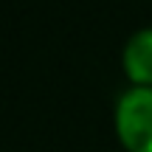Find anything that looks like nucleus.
Returning <instances> with one entry per match:
<instances>
[{
	"instance_id": "f257e3e1",
	"label": "nucleus",
	"mask_w": 152,
	"mask_h": 152,
	"mask_svg": "<svg viewBox=\"0 0 152 152\" xmlns=\"http://www.w3.org/2000/svg\"><path fill=\"white\" fill-rule=\"evenodd\" d=\"M113 121L127 152H152V87H127L115 102Z\"/></svg>"
},
{
	"instance_id": "f03ea898",
	"label": "nucleus",
	"mask_w": 152,
	"mask_h": 152,
	"mask_svg": "<svg viewBox=\"0 0 152 152\" xmlns=\"http://www.w3.org/2000/svg\"><path fill=\"white\" fill-rule=\"evenodd\" d=\"M121 68L130 87H152V26L130 34L121 51Z\"/></svg>"
}]
</instances>
